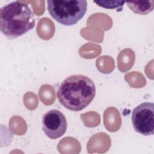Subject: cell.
<instances>
[{
    "instance_id": "cell-7",
    "label": "cell",
    "mask_w": 154,
    "mask_h": 154,
    "mask_svg": "<svg viewBox=\"0 0 154 154\" xmlns=\"http://www.w3.org/2000/svg\"><path fill=\"white\" fill-rule=\"evenodd\" d=\"M99 7L108 8V9H114L122 7L125 2L124 1H94Z\"/></svg>"
},
{
    "instance_id": "cell-3",
    "label": "cell",
    "mask_w": 154,
    "mask_h": 154,
    "mask_svg": "<svg viewBox=\"0 0 154 154\" xmlns=\"http://www.w3.org/2000/svg\"><path fill=\"white\" fill-rule=\"evenodd\" d=\"M48 9L51 17L60 23L71 26L78 22L87 11L85 0L48 1Z\"/></svg>"
},
{
    "instance_id": "cell-5",
    "label": "cell",
    "mask_w": 154,
    "mask_h": 154,
    "mask_svg": "<svg viewBox=\"0 0 154 154\" xmlns=\"http://www.w3.org/2000/svg\"><path fill=\"white\" fill-rule=\"evenodd\" d=\"M42 129L51 139H57L63 136L67 129V120L59 110L51 109L46 112L42 119Z\"/></svg>"
},
{
    "instance_id": "cell-4",
    "label": "cell",
    "mask_w": 154,
    "mask_h": 154,
    "mask_svg": "<svg viewBox=\"0 0 154 154\" xmlns=\"http://www.w3.org/2000/svg\"><path fill=\"white\" fill-rule=\"evenodd\" d=\"M132 123L135 131L144 135L154 134V104L143 102L135 107L132 113Z\"/></svg>"
},
{
    "instance_id": "cell-6",
    "label": "cell",
    "mask_w": 154,
    "mask_h": 154,
    "mask_svg": "<svg viewBox=\"0 0 154 154\" xmlns=\"http://www.w3.org/2000/svg\"><path fill=\"white\" fill-rule=\"evenodd\" d=\"M128 7L135 13L145 15L150 13L154 8V1H135L126 2Z\"/></svg>"
},
{
    "instance_id": "cell-1",
    "label": "cell",
    "mask_w": 154,
    "mask_h": 154,
    "mask_svg": "<svg viewBox=\"0 0 154 154\" xmlns=\"http://www.w3.org/2000/svg\"><path fill=\"white\" fill-rule=\"evenodd\" d=\"M96 86L93 81L82 75H72L60 84L57 97L66 108L79 111L87 107L93 100Z\"/></svg>"
},
{
    "instance_id": "cell-2",
    "label": "cell",
    "mask_w": 154,
    "mask_h": 154,
    "mask_svg": "<svg viewBox=\"0 0 154 154\" xmlns=\"http://www.w3.org/2000/svg\"><path fill=\"white\" fill-rule=\"evenodd\" d=\"M34 26V14L26 4L16 1L0 8V29L7 38H16Z\"/></svg>"
}]
</instances>
